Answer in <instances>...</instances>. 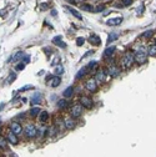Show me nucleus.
Instances as JSON below:
<instances>
[{
	"label": "nucleus",
	"mask_w": 156,
	"mask_h": 157,
	"mask_svg": "<svg viewBox=\"0 0 156 157\" xmlns=\"http://www.w3.org/2000/svg\"><path fill=\"white\" fill-rule=\"evenodd\" d=\"M134 64H135L134 54H131V52H126V54L124 55L123 60H121V65H123V69L129 70L132 65H134Z\"/></svg>",
	"instance_id": "nucleus-1"
},
{
	"label": "nucleus",
	"mask_w": 156,
	"mask_h": 157,
	"mask_svg": "<svg viewBox=\"0 0 156 157\" xmlns=\"http://www.w3.org/2000/svg\"><path fill=\"white\" fill-rule=\"evenodd\" d=\"M147 52L145 51H138L135 52L134 55V59H135V62L138 64V65H142V64H145L147 61Z\"/></svg>",
	"instance_id": "nucleus-2"
},
{
	"label": "nucleus",
	"mask_w": 156,
	"mask_h": 157,
	"mask_svg": "<svg viewBox=\"0 0 156 157\" xmlns=\"http://www.w3.org/2000/svg\"><path fill=\"white\" fill-rule=\"evenodd\" d=\"M25 136L28 137V138H34V137H36L37 136V129H36V126L35 125H28L25 127Z\"/></svg>",
	"instance_id": "nucleus-3"
},
{
	"label": "nucleus",
	"mask_w": 156,
	"mask_h": 157,
	"mask_svg": "<svg viewBox=\"0 0 156 157\" xmlns=\"http://www.w3.org/2000/svg\"><path fill=\"white\" fill-rule=\"evenodd\" d=\"M70 115H71V117L75 118V120L79 118L80 116L82 115V106L81 105H74L70 110Z\"/></svg>",
	"instance_id": "nucleus-4"
},
{
	"label": "nucleus",
	"mask_w": 156,
	"mask_h": 157,
	"mask_svg": "<svg viewBox=\"0 0 156 157\" xmlns=\"http://www.w3.org/2000/svg\"><path fill=\"white\" fill-rule=\"evenodd\" d=\"M85 87H86L87 91H90V92H96V90H97V81L95 80V78H90V80L86 81Z\"/></svg>",
	"instance_id": "nucleus-5"
},
{
	"label": "nucleus",
	"mask_w": 156,
	"mask_h": 157,
	"mask_svg": "<svg viewBox=\"0 0 156 157\" xmlns=\"http://www.w3.org/2000/svg\"><path fill=\"white\" fill-rule=\"evenodd\" d=\"M80 105H81L82 107H85V108H91L94 106V102H93V100H91L90 97L81 96L80 97Z\"/></svg>",
	"instance_id": "nucleus-6"
},
{
	"label": "nucleus",
	"mask_w": 156,
	"mask_h": 157,
	"mask_svg": "<svg viewBox=\"0 0 156 157\" xmlns=\"http://www.w3.org/2000/svg\"><path fill=\"white\" fill-rule=\"evenodd\" d=\"M108 74L110 75L111 77H116V76H119L120 75V69L117 67L116 65H110L109 66V69H108Z\"/></svg>",
	"instance_id": "nucleus-7"
},
{
	"label": "nucleus",
	"mask_w": 156,
	"mask_h": 157,
	"mask_svg": "<svg viewBox=\"0 0 156 157\" xmlns=\"http://www.w3.org/2000/svg\"><path fill=\"white\" fill-rule=\"evenodd\" d=\"M106 74H108V71L99 70L96 72V75H95V80L99 81V82H105L106 81Z\"/></svg>",
	"instance_id": "nucleus-8"
},
{
	"label": "nucleus",
	"mask_w": 156,
	"mask_h": 157,
	"mask_svg": "<svg viewBox=\"0 0 156 157\" xmlns=\"http://www.w3.org/2000/svg\"><path fill=\"white\" fill-rule=\"evenodd\" d=\"M10 131H11V132H14L15 135H19V133H21L22 127H21V125H20L19 122H11V125H10Z\"/></svg>",
	"instance_id": "nucleus-9"
},
{
	"label": "nucleus",
	"mask_w": 156,
	"mask_h": 157,
	"mask_svg": "<svg viewBox=\"0 0 156 157\" xmlns=\"http://www.w3.org/2000/svg\"><path fill=\"white\" fill-rule=\"evenodd\" d=\"M87 41L91 44V45H96V46H99V45L101 44V40L100 37H99L97 35H95V34H93V35L89 36V39H87Z\"/></svg>",
	"instance_id": "nucleus-10"
},
{
	"label": "nucleus",
	"mask_w": 156,
	"mask_h": 157,
	"mask_svg": "<svg viewBox=\"0 0 156 157\" xmlns=\"http://www.w3.org/2000/svg\"><path fill=\"white\" fill-rule=\"evenodd\" d=\"M65 127L67 130H73V129H75V126H76V121H75V118H66L65 120Z\"/></svg>",
	"instance_id": "nucleus-11"
},
{
	"label": "nucleus",
	"mask_w": 156,
	"mask_h": 157,
	"mask_svg": "<svg viewBox=\"0 0 156 157\" xmlns=\"http://www.w3.org/2000/svg\"><path fill=\"white\" fill-rule=\"evenodd\" d=\"M123 22V18L119 16V18H114V19H110V20L106 21V24L109 26H116V25H120Z\"/></svg>",
	"instance_id": "nucleus-12"
},
{
	"label": "nucleus",
	"mask_w": 156,
	"mask_h": 157,
	"mask_svg": "<svg viewBox=\"0 0 156 157\" xmlns=\"http://www.w3.org/2000/svg\"><path fill=\"white\" fill-rule=\"evenodd\" d=\"M41 102V93L40 92H35L31 97V104L35 106V105H39Z\"/></svg>",
	"instance_id": "nucleus-13"
},
{
	"label": "nucleus",
	"mask_w": 156,
	"mask_h": 157,
	"mask_svg": "<svg viewBox=\"0 0 156 157\" xmlns=\"http://www.w3.org/2000/svg\"><path fill=\"white\" fill-rule=\"evenodd\" d=\"M52 44H55V45H58L59 47H66V44L63 41V39H61V36H56V37H54L52 39Z\"/></svg>",
	"instance_id": "nucleus-14"
},
{
	"label": "nucleus",
	"mask_w": 156,
	"mask_h": 157,
	"mask_svg": "<svg viewBox=\"0 0 156 157\" xmlns=\"http://www.w3.org/2000/svg\"><path fill=\"white\" fill-rule=\"evenodd\" d=\"M73 93H74V87H73V86H69V87H67V89L64 90L63 96L65 97V99H69V97L73 96Z\"/></svg>",
	"instance_id": "nucleus-15"
},
{
	"label": "nucleus",
	"mask_w": 156,
	"mask_h": 157,
	"mask_svg": "<svg viewBox=\"0 0 156 157\" xmlns=\"http://www.w3.org/2000/svg\"><path fill=\"white\" fill-rule=\"evenodd\" d=\"M50 86L51 87H58V86L61 84V78H60L59 76H52V78L50 80Z\"/></svg>",
	"instance_id": "nucleus-16"
},
{
	"label": "nucleus",
	"mask_w": 156,
	"mask_h": 157,
	"mask_svg": "<svg viewBox=\"0 0 156 157\" xmlns=\"http://www.w3.org/2000/svg\"><path fill=\"white\" fill-rule=\"evenodd\" d=\"M147 55L151 56V58H156V44H153L149 46V49H147Z\"/></svg>",
	"instance_id": "nucleus-17"
},
{
	"label": "nucleus",
	"mask_w": 156,
	"mask_h": 157,
	"mask_svg": "<svg viewBox=\"0 0 156 157\" xmlns=\"http://www.w3.org/2000/svg\"><path fill=\"white\" fill-rule=\"evenodd\" d=\"M115 51H116V46H109V47H106V50L104 52V56L105 58H110Z\"/></svg>",
	"instance_id": "nucleus-18"
},
{
	"label": "nucleus",
	"mask_w": 156,
	"mask_h": 157,
	"mask_svg": "<svg viewBox=\"0 0 156 157\" xmlns=\"http://www.w3.org/2000/svg\"><path fill=\"white\" fill-rule=\"evenodd\" d=\"M117 39H119V34H117V32H110L108 40H106V43H108V44H111L112 41H116Z\"/></svg>",
	"instance_id": "nucleus-19"
},
{
	"label": "nucleus",
	"mask_w": 156,
	"mask_h": 157,
	"mask_svg": "<svg viewBox=\"0 0 156 157\" xmlns=\"http://www.w3.org/2000/svg\"><path fill=\"white\" fill-rule=\"evenodd\" d=\"M67 105H69V101H67L66 99H63V100H59V101H58V107L60 108V110H64V108H66Z\"/></svg>",
	"instance_id": "nucleus-20"
},
{
	"label": "nucleus",
	"mask_w": 156,
	"mask_h": 157,
	"mask_svg": "<svg viewBox=\"0 0 156 157\" xmlns=\"http://www.w3.org/2000/svg\"><path fill=\"white\" fill-rule=\"evenodd\" d=\"M66 9H67V10H69V11H70V13H71V14H73V15H74V16H75V18H76V19H79V20H82V16H81V14H80V13H79V11H76V10H75V9H73V7H70V6H66Z\"/></svg>",
	"instance_id": "nucleus-21"
},
{
	"label": "nucleus",
	"mask_w": 156,
	"mask_h": 157,
	"mask_svg": "<svg viewBox=\"0 0 156 157\" xmlns=\"http://www.w3.org/2000/svg\"><path fill=\"white\" fill-rule=\"evenodd\" d=\"M7 140H9V141H10V142H11V143H13V145L18 143V138H16V135H15L14 132H11V131H10L9 133H7Z\"/></svg>",
	"instance_id": "nucleus-22"
},
{
	"label": "nucleus",
	"mask_w": 156,
	"mask_h": 157,
	"mask_svg": "<svg viewBox=\"0 0 156 157\" xmlns=\"http://www.w3.org/2000/svg\"><path fill=\"white\" fill-rule=\"evenodd\" d=\"M86 72H87L86 66H85V67H81V69L79 70V72L76 74V76H75V78H76V80H80V78H82V77H84V75H85Z\"/></svg>",
	"instance_id": "nucleus-23"
},
{
	"label": "nucleus",
	"mask_w": 156,
	"mask_h": 157,
	"mask_svg": "<svg viewBox=\"0 0 156 157\" xmlns=\"http://www.w3.org/2000/svg\"><path fill=\"white\" fill-rule=\"evenodd\" d=\"M48 118H49L48 111H41L40 115H39V121L40 122H45V121H48Z\"/></svg>",
	"instance_id": "nucleus-24"
},
{
	"label": "nucleus",
	"mask_w": 156,
	"mask_h": 157,
	"mask_svg": "<svg viewBox=\"0 0 156 157\" xmlns=\"http://www.w3.org/2000/svg\"><path fill=\"white\" fill-rule=\"evenodd\" d=\"M96 67H97V61L93 60V61H90L89 64H87L86 69H87V71H94L95 69H96Z\"/></svg>",
	"instance_id": "nucleus-25"
},
{
	"label": "nucleus",
	"mask_w": 156,
	"mask_h": 157,
	"mask_svg": "<svg viewBox=\"0 0 156 157\" xmlns=\"http://www.w3.org/2000/svg\"><path fill=\"white\" fill-rule=\"evenodd\" d=\"M40 112H41V110H40V107H37V106H34L31 110H30V115L33 116V117H36V116H39L40 115Z\"/></svg>",
	"instance_id": "nucleus-26"
},
{
	"label": "nucleus",
	"mask_w": 156,
	"mask_h": 157,
	"mask_svg": "<svg viewBox=\"0 0 156 157\" xmlns=\"http://www.w3.org/2000/svg\"><path fill=\"white\" fill-rule=\"evenodd\" d=\"M81 9L89 11V13H95V7L93 5H90V4H84V5L81 6Z\"/></svg>",
	"instance_id": "nucleus-27"
},
{
	"label": "nucleus",
	"mask_w": 156,
	"mask_h": 157,
	"mask_svg": "<svg viewBox=\"0 0 156 157\" xmlns=\"http://www.w3.org/2000/svg\"><path fill=\"white\" fill-rule=\"evenodd\" d=\"M64 74V66L63 65H58L55 67V75H63Z\"/></svg>",
	"instance_id": "nucleus-28"
},
{
	"label": "nucleus",
	"mask_w": 156,
	"mask_h": 157,
	"mask_svg": "<svg viewBox=\"0 0 156 157\" xmlns=\"http://www.w3.org/2000/svg\"><path fill=\"white\" fill-rule=\"evenodd\" d=\"M154 30H147V31L146 32H144L142 34V37H145V39L147 40V39H151V36H153L154 35Z\"/></svg>",
	"instance_id": "nucleus-29"
},
{
	"label": "nucleus",
	"mask_w": 156,
	"mask_h": 157,
	"mask_svg": "<svg viewBox=\"0 0 156 157\" xmlns=\"http://www.w3.org/2000/svg\"><path fill=\"white\" fill-rule=\"evenodd\" d=\"M106 9V5L105 4H102V5H97L96 7H95V13H101L102 10Z\"/></svg>",
	"instance_id": "nucleus-30"
},
{
	"label": "nucleus",
	"mask_w": 156,
	"mask_h": 157,
	"mask_svg": "<svg viewBox=\"0 0 156 157\" xmlns=\"http://www.w3.org/2000/svg\"><path fill=\"white\" fill-rule=\"evenodd\" d=\"M21 58H24V54H22L21 51H19L18 54H15V56H14V60H15V61H19V60H20Z\"/></svg>",
	"instance_id": "nucleus-31"
},
{
	"label": "nucleus",
	"mask_w": 156,
	"mask_h": 157,
	"mask_svg": "<svg viewBox=\"0 0 156 157\" xmlns=\"http://www.w3.org/2000/svg\"><path fill=\"white\" fill-rule=\"evenodd\" d=\"M5 147H6V140L0 137V148H5Z\"/></svg>",
	"instance_id": "nucleus-32"
},
{
	"label": "nucleus",
	"mask_w": 156,
	"mask_h": 157,
	"mask_svg": "<svg viewBox=\"0 0 156 157\" xmlns=\"http://www.w3.org/2000/svg\"><path fill=\"white\" fill-rule=\"evenodd\" d=\"M15 78H16V75H15V74H11L10 76L7 77V80H6V81H7V84H11V82H13V81L15 80Z\"/></svg>",
	"instance_id": "nucleus-33"
},
{
	"label": "nucleus",
	"mask_w": 156,
	"mask_h": 157,
	"mask_svg": "<svg viewBox=\"0 0 156 157\" xmlns=\"http://www.w3.org/2000/svg\"><path fill=\"white\" fill-rule=\"evenodd\" d=\"M84 41H85V39H84V37H78V39H76V45H78V46H82V45H84Z\"/></svg>",
	"instance_id": "nucleus-34"
},
{
	"label": "nucleus",
	"mask_w": 156,
	"mask_h": 157,
	"mask_svg": "<svg viewBox=\"0 0 156 157\" xmlns=\"http://www.w3.org/2000/svg\"><path fill=\"white\" fill-rule=\"evenodd\" d=\"M134 0H123V5L124 6H130Z\"/></svg>",
	"instance_id": "nucleus-35"
},
{
	"label": "nucleus",
	"mask_w": 156,
	"mask_h": 157,
	"mask_svg": "<svg viewBox=\"0 0 156 157\" xmlns=\"http://www.w3.org/2000/svg\"><path fill=\"white\" fill-rule=\"evenodd\" d=\"M28 89H33V85H28V86H24V87H21L19 91H24V90H28Z\"/></svg>",
	"instance_id": "nucleus-36"
},
{
	"label": "nucleus",
	"mask_w": 156,
	"mask_h": 157,
	"mask_svg": "<svg viewBox=\"0 0 156 157\" xmlns=\"http://www.w3.org/2000/svg\"><path fill=\"white\" fill-rule=\"evenodd\" d=\"M16 69L18 70H22V69H24V64H19V65L16 66Z\"/></svg>",
	"instance_id": "nucleus-37"
},
{
	"label": "nucleus",
	"mask_w": 156,
	"mask_h": 157,
	"mask_svg": "<svg viewBox=\"0 0 156 157\" xmlns=\"http://www.w3.org/2000/svg\"><path fill=\"white\" fill-rule=\"evenodd\" d=\"M51 11H52V13H51V14H52V15H54V16H55V15H58V13H56V10H51Z\"/></svg>",
	"instance_id": "nucleus-38"
},
{
	"label": "nucleus",
	"mask_w": 156,
	"mask_h": 157,
	"mask_svg": "<svg viewBox=\"0 0 156 157\" xmlns=\"http://www.w3.org/2000/svg\"><path fill=\"white\" fill-rule=\"evenodd\" d=\"M104 1H110V0H104Z\"/></svg>",
	"instance_id": "nucleus-39"
},
{
	"label": "nucleus",
	"mask_w": 156,
	"mask_h": 157,
	"mask_svg": "<svg viewBox=\"0 0 156 157\" xmlns=\"http://www.w3.org/2000/svg\"><path fill=\"white\" fill-rule=\"evenodd\" d=\"M78 1H84V0H78Z\"/></svg>",
	"instance_id": "nucleus-40"
},
{
	"label": "nucleus",
	"mask_w": 156,
	"mask_h": 157,
	"mask_svg": "<svg viewBox=\"0 0 156 157\" xmlns=\"http://www.w3.org/2000/svg\"><path fill=\"white\" fill-rule=\"evenodd\" d=\"M155 44H156V43H155Z\"/></svg>",
	"instance_id": "nucleus-41"
}]
</instances>
